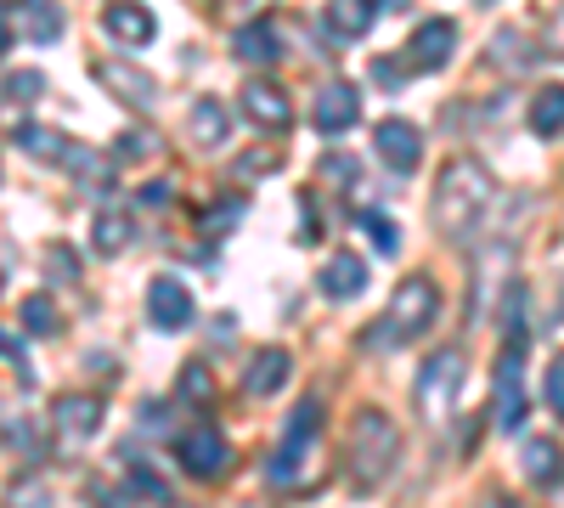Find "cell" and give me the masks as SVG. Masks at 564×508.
I'll list each match as a JSON object with an SVG mask.
<instances>
[{
  "mask_svg": "<svg viewBox=\"0 0 564 508\" xmlns=\"http://www.w3.org/2000/svg\"><path fill=\"white\" fill-rule=\"evenodd\" d=\"M491 198H497V187H491V170H486L480 159H452V164L441 170V181H435V204H430V215H435V233L463 244V238H468V233H475V226L486 220Z\"/></svg>",
  "mask_w": 564,
  "mask_h": 508,
  "instance_id": "cell-1",
  "label": "cell"
},
{
  "mask_svg": "<svg viewBox=\"0 0 564 508\" xmlns=\"http://www.w3.org/2000/svg\"><path fill=\"white\" fill-rule=\"evenodd\" d=\"M395 457H401V430H395L390 412H379V407L356 412V424H350V475H356V486H367V491L384 486Z\"/></svg>",
  "mask_w": 564,
  "mask_h": 508,
  "instance_id": "cell-2",
  "label": "cell"
},
{
  "mask_svg": "<svg viewBox=\"0 0 564 508\" xmlns=\"http://www.w3.org/2000/svg\"><path fill=\"white\" fill-rule=\"evenodd\" d=\"M435 311H441V289L430 283V277H406V283L395 289V300H390V311L379 316V328L367 334V345L384 350V345H401V339L430 334Z\"/></svg>",
  "mask_w": 564,
  "mask_h": 508,
  "instance_id": "cell-3",
  "label": "cell"
},
{
  "mask_svg": "<svg viewBox=\"0 0 564 508\" xmlns=\"http://www.w3.org/2000/svg\"><path fill=\"white\" fill-rule=\"evenodd\" d=\"M316 430H322V401L311 396V401L294 407V419H289V430H282L276 452L265 457V480L271 486H294L305 475V457L316 452Z\"/></svg>",
  "mask_w": 564,
  "mask_h": 508,
  "instance_id": "cell-4",
  "label": "cell"
},
{
  "mask_svg": "<svg viewBox=\"0 0 564 508\" xmlns=\"http://www.w3.org/2000/svg\"><path fill=\"white\" fill-rule=\"evenodd\" d=\"M457 390H463V350H435L417 374V412L430 424H441L457 407Z\"/></svg>",
  "mask_w": 564,
  "mask_h": 508,
  "instance_id": "cell-5",
  "label": "cell"
},
{
  "mask_svg": "<svg viewBox=\"0 0 564 508\" xmlns=\"http://www.w3.org/2000/svg\"><path fill=\"white\" fill-rule=\"evenodd\" d=\"M525 424V334H508V350L497 361V430Z\"/></svg>",
  "mask_w": 564,
  "mask_h": 508,
  "instance_id": "cell-6",
  "label": "cell"
},
{
  "mask_svg": "<svg viewBox=\"0 0 564 508\" xmlns=\"http://www.w3.org/2000/svg\"><path fill=\"white\" fill-rule=\"evenodd\" d=\"M90 79H97L108 97L130 102V108H153L159 102V79L153 74H141L135 63H119V57H97L90 63Z\"/></svg>",
  "mask_w": 564,
  "mask_h": 508,
  "instance_id": "cell-7",
  "label": "cell"
},
{
  "mask_svg": "<svg viewBox=\"0 0 564 508\" xmlns=\"http://www.w3.org/2000/svg\"><path fill=\"white\" fill-rule=\"evenodd\" d=\"M175 457H181L186 475L215 480V475H226V464H231V446H226V435H220L215 424H198V430H186V435L175 441Z\"/></svg>",
  "mask_w": 564,
  "mask_h": 508,
  "instance_id": "cell-8",
  "label": "cell"
},
{
  "mask_svg": "<svg viewBox=\"0 0 564 508\" xmlns=\"http://www.w3.org/2000/svg\"><path fill=\"white\" fill-rule=\"evenodd\" d=\"M193 316H198L193 289H186L181 277H153V283H148V322H153V328L181 334V328H193Z\"/></svg>",
  "mask_w": 564,
  "mask_h": 508,
  "instance_id": "cell-9",
  "label": "cell"
},
{
  "mask_svg": "<svg viewBox=\"0 0 564 508\" xmlns=\"http://www.w3.org/2000/svg\"><path fill=\"white\" fill-rule=\"evenodd\" d=\"M406 68H417V74H435V68H446L452 63V52H457V29L446 23V18H430V23H417L412 29V40H406Z\"/></svg>",
  "mask_w": 564,
  "mask_h": 508,
  "instance_id": "cell-10",
  "label": "cell"
},
{
  "mask_svg": "<svg viewBox=\"0 0 564 508\" xmlns=\"http://www.w3.org/2000/svg\"><path fill=\"white\" fill-rule=\"evenodd\" d=\"M311 119H316V130H322V136H339V130H350V125L361 119V90H356V85H345V79L322 85V90H316V108H311Z\"/></svg>",
  "mask_w": 564,
  "mask_h": 508,
  "instance_id": "cell-11",
  "label": "cell"
},
{
  "mask_svg": "<svg viewBox=\"0 0 564 508\" xmlns=\"http://www.w3.org/2000/svg\"><path fill=\"white\" fill-rule=\"evenodd\" d=\"M372 148H379V159H384L395 175H412L417 159H423V136H417V125H406V119H384L379 130H372Z\"/></svg>",
  "mask_w": 564,
  "mask_h": 508,
  "instance_id": "cell-12",
  "label": "cell"
},
{
  "mask_svg": "<svg viewBox=\"0 0 564 508\" xmlns=\"http://www.w3.org/2000/svg\"><path fill=\"white\" fill-rule=\"evenodd\" d=\"M243 114H249L260 130H289L294 102H289V90H282V85H271V79H249V85H243Z\"/></svg>",
  "mask_w": 564,
  "mask_h": 508,
  "instance_id": "cell-13",
  "label": "cell"
},
{
  "mask_svg": "<svg viewBox=\"0 0 564 508\" xmlns=\"http://www.w3.org/2000/svg\"><path fill=\"white\" fill-rule=\"evenodd\" d=\"M102 29H108L119 45H148V40L159 34L153 12L141 7V0H108V7H102Z\"/></svg>",
  "mask_w": 564,
  "mask_h": 508,
  "instance_id": "cell-14",
  "label": "cell"
},
{
  "mask_svg": "<svg viewBox=\"0 0 564 508\" xmlns=\"http://www.w3.org/2000/svg\"><path fill=\"white\" fill-rule=\"evenodd\" d=\"M186 125H193V142L198 148H226L231 142V114L220 97H198L193 114H186Z\"/></svg>",
  "mask_w": 564,
  "mask_h": 508,
  "instance_id": "cell-15",
  "label": "cell"
},
{
  "mask_svg": "<svg viewBox=\"0 0 564 508\" xmlns=\"http://www.w3.org/2000/svg\"><path fill=\"white\" fill-rule=\"evenodd\" d=\"M316 283H322L327 300H356L367 289V266H361V255H334V260L322 266Z\"/></svg>",
  "mask_w": 564,
  "mask_h": 508,
  "instance_id": "cell-16",
  "label": "cell"
},
{
  "mask_svg": "<svg viewBox=\"0 0 564 508\" xmlns=\"http://www.w3.org/2000/svg\"><path fill=\"white\" fill-rule=\"evenodd\" d=\"M327 29H334L339 40H361L372 29V18H379V0H327Z\"/></svg>",
  "mask_w": 564,
  "mask_h": 508,
  "instance_id": "cell-17",
  "label": "cell"
},
{
  "mask_svg": "<svg viewBox=\"0 0 564 508\" xmlns=\"http://www.w3.org/2000/svg\"><path fill=\"white\" fill-rule=\"evenodd\" d=\"M52 419H57V430H68V435L85 441V435L102 430V401H97V396H57Z\"/></svg>",
  "mask_w": 564,
  "mask_h": 508,
  "instance_id": "cell-18",
  "label": "cell"
},
{
  "mask_svg": "<svg viewBox=\"0 0 564 508\" xmlns=\"http://www.w3.org/2000/svg\"><path fill=\"white\" fill-rule=\"evenodd\" d=\"M289 350H260L254 361H249V374H243V390L249 396H271V390H282L289 385Z\"/></svg>",
  "mask_w": 564,
  "mask_h": 508,
  "instance_id": "cell-19",
  "label": "cell"
},
{
  "mask_svg": "<svg viewBox=\"0 0 564 508\" xmlns=\"http://www.w3.org/2000/svg\"><path fill=\"white\" fill-rule=\"evenodd\" d=\"M231 52H238L243 63H276V57H282V40H276V29L260 18V23H243L238 34H231Z\"/></svg>",
  "mask_w": 564,
  "mask_h": 508,
  "instance_id": "cell-20",
  "label": "cell"
},
{
  "mask_svg": "<svg viewBox=\"0 0 564 508\" xmlns=\"http://www.w3.org/2000/svg\"><path fill=\"white\" fill-rule=\"evenodd\" d=\"M18 148L29 159H52V164H68L74 159V142L63 130H45V125H18Z\"/></svg>",
  "mask_w": 564,
  "mask_h": 508,
  "instance_id": "cell-21",
  "label": "cell"
},
{
  "mask_svg": "<svg viewBox=\"0 0 564 508\" xmlns=\"http://www.w3.org/2000/svg\"><path fill=\"white\" fill-rule=\"evenodd\" d=\"M130 215L124 209H102L97 215V226H90V249H97V255H119L124 244H130Z\"/></svg>",
  "mask_w": 564,
  "mask_h": 508,
  "instance_id": "cell-22",
  "label": "cell"
},
{
  "mask_svg": "<svg viewBox=\"0 0 564 508\" xmlns=\"http://www.w3.org/2000/svg\"><path fill=\"white\" fill-rule=\"evenodd\" d=\"M531 130H536V136H558V130H564V85H542V90H536Z\"/></svg>",
  "mask_w": 564,
  "mask_h": 508,
  "instance_id": "cell-23",
  "label": "cell"
},
{
  "mask_svg": "<svg viewBox=\"0 0 564 508\" xmlns=\"http://www.w3.org/2000/svg\"><path fill=\"white\" fill-rule=\"evenodd\" d=\"M124 491L130 497H148V502H170V486L141 464V452H124Z\"/></svg>",
  "mask_w": 564,
  "mask_h": 508,
  "instance_id": "cell-24",
  "label": "cell"
},
{
  "mask_svg": "<svg viewBox=\"0 0 564 508\" xmlns=\"http://www.w3.org/2000/svg\"><path fill=\"white\" fill-rule=\"evenodd\" d=\"M18 316H23V334H29V339H52V334L63 328V322H57V305L45 300V294H29V300L18 305Z\"/></svg>",
  "mask_w": 564,
  "mask_h": 508,
  "instance_id": "cell-25",
  "label": "cell"
},
{
  "mask_svg": "<svg viewBox=\"0 0 564 508\" xmlns=\"http://www.w3.org/2000/svg\"><path fill=\"white\" fill-rule=\"evenodd\" d=\"M558 469H564V464H558V446H553V441H531V446H525V475H531V480L553 486Z\"/></svg>",
  "mask_w": 564,
  "mask_h": 508,
  "instance_id": "cell-26",
  "label": "cell"
},
{
  "mask_svg": "<svg viewBox=\"0 0 564 508\" xmlns=\"http://www.w3.org/2000/svg\"><path fill=\"white\" fill-rule=\"evenodd\" d=\"M361 233L372 238V249H379V255H395V249H401L395 220H390V215H379V209H361Z\"/></svg>",
  "mask_w": 564,
  "mask_h": 508,
  "instance_id": "cell-27",
  "label": "cell"
},
{
  "mask_svg": "<svg viewBox=\"0 0 564 508\" xmlns=\"http://www.w3.org/2000/svg\"><path fill=\"white\" fill-rule=\"evenodd\" d=\"M0 97H7V102H34V97H45V74H40V68H18V74H7Z\"/></svg>",
  "mask_w": 564,
  "mask_h": 508,
  "instance_id": "cell-28",
  "label": "cell"
},
{
  "mask_svg": "<svg viewBox=\"0 0 564 508\" xmlns=\"http://www.w3.org/2000/svg\"><path fill=\"white\" fill-rule=\"evenodd\" d=\"M57 34H63V12L52 7V0H40V7L29 12V40L45 45V40H57Z\"/></svg>",
  "mask_w": 564,
  "mask_h": 508,
  "instance_id": "cell-29",
  "label": "cell"
},
{
  "mask_svg": "<svg viewBox=\"0 0 564 508\" xmlns=\"http://www.w3.org/2000/svg\"><path fill=\"white\" fill-rule=\"evenodd\" d=\"M181 396H186V401H198V407H209V396H215V379H209V367H204V361H193V367L181 374Z\"/></svg>",
  "mask_w": 564,
  "mask_h": 508,
  "instance_id": "cell-30",
  "label": "cell"
},
{
  "mask_svg": "<svg viewBox=\"0 0 564 508\" xmlns=\"http://www.w3.org/2000/svg\"><path fill=\"white\" fill-rule=\"evenodd\" d=\"M542 396H547V407L558 412V419H564V356L547 367V379H542Z\"/></svg>",
  "mask_w": 564,
  "mask_h": 508,
  "instance_id": "cell-31",
  "label": "cell"
},
{
  "mask_svg": "<svg viewBox=\"0 0 564 508\" xmlns=\"http://www.w3.org/2000/svg\"><path fill=\"white\" fill-rule=\"evenodd\" d=\"M0 356H7V361L18 367V385L29 390V385H34V374H29V356H23V345H18L12 334H0Z\"/></svg>",
  "mask_w": 564,
  "mask_h": 508,
  "instance_id": "cell-32",
  "label": "cell"
},
{
  "mask_svg": "<svg viewBox=\"0 0 564 508\" xmlns=\"http://www.w3.org/2000/svg\"><path fill=\"white\" fill-rule=\"evenodd\" d=\"M153 153V136L148 130H124L119 136V159H148Z\"/></svg>",
  "mask_w": 564,
  "mask_h": 508,
  "instance_id": "cell-33",
  "label": "cell"
},
{
  "mask_svg": "<svg viewBox=\"0 0 564 508\" xmlns=\"http://www.w3.org/2000/svg\"><path fill=\"white\" fill-rule=\"evenodd\" d=\"M45 260H52V271H57V283H74V277H79V260L63 249V244H52V249H45Z\"/></svg>",
  "mask_w": 564,
  "mask_h": 508,
  "instance_id": "cell-34",
  "label": "cell"
},
{
  "mask_svg": "<svg viewBox=\"0 0 564 508\" xmlns=\"http://www.w3.org/2000/svg\"><path fill=\"white\" fill-rule=\"evenodd\" d=\"M542 52H553V57H564V7L542 23Z\"/></svg>",
  "mask_w": 564,
  "mask_h": 508,
  "instance_id": "cell-35",
  "label": "cell"
},
{
  "mask_svg": "<svg viewBox=\"0 0 564 508\" xmlns=\"http://www.w3.org/2000/svg\"><path fill=\"white\" fill-rule=\"evenodd\" d=\"M141 198H148V204H164V198H170V181H153V187L141 193Z\"/></svg>",
  "mask_w": 564,
  "mask_h": 508,
  "instance_id": "cell-36",
  "label": "cell"
},
{
  "mask_svg": "<svg viewBox=\"0 0 564 508\" xmlns=\"http://www.w3.org/2000/svg\"><path fill=\"white\" fill-rule=\"evenodd\" d=\"M7 52H12V29H7V23H0V57H7Z\"/></svg>",
  "mask_w": 564,
  "mask_h": 508,
  "instance_id": "cell-37",
  "label": "cell"
},
{
  "mask_svg": "<svg viewBox=\"0 0 564 508\" xmlns=\"http://www.w3.org/2000/svg\"><path fill=\"white\" fill-rule=\"evenodd\" d=\"M379 7H390V12H401V7H412V0H379Z\"/></svg>",
  "mask_w": 564,
  "mask_h": 508,
  "instance_id": "cell-38",
  "label": "cell"
},
{
  "mask_svg": "<svg viewBox=\"0 0 564 508\" xmlns=\"http://www.w3.org/2000/svg\"><path fill=\"white\" fill-rule=\"evenodd\" d=\"M0 7H23V0H0Z\"/></svg>",
  "mask_w": 564,
  "mask_h": 508,
  "instance_id": "cell-39",
  "label": "cell"
}]
</instances>
